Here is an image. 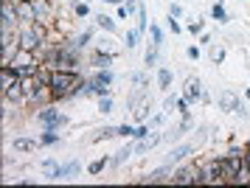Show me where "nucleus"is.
Returning a JSON list of instances; mask_svg holds the SVG:
<instances>
[{
  "instance_id": "obj_48",
  "label": "nucleus",
  "mask_w": 250,
  "mask_h": 188,
  "mask_svg": "<svg viewBox=\"0 0 250 188\" xmlns=\"http://www.w3.org/2000/svg\"><path fill=\"white\" fill-rule=\"evenodd\" d=\"M51 3H57V0H51Z\"/></svg>"
},
{
  "instance_id": "obj_14",
  "label": "nucleus",
  "mask_w": 250,
  "mask_h": 188,
  "mask_svg": "<svg viewBox=\"0 0 250 188\" xmlns=\"http://www.w3.org/2000/svg\"><path fill=\"white\" fill-rule=\"evenodd\" d=\"M40 135L37 138H14L12 141V149L14 152H34V149H40Z\"/></svg>"
},
{
  "instance_id": "obj_5",
  "label": "nucleus",
  "mask_w": 250,
  "mask_h": 188,
  "mask_svg": "<svg viewBox=\"0 0 250 188\" xmlns=\"http://www.w3.org/2000/svg\"><path fill=\"white\" fill-rule=\"evenodd\" d=\"M216 104H219V107H222L225 112H236L239 118H248V110H245V104H242V101H239V96H236V93H230V90L219 93Z\"/></svg>"
},
{
  "instance_id": "obj_15",
  "label": "nucleus",
  "mask_w": 250,
  "mask_h": 188,
  "mask_svg": "<svg viewBox=\"0 0 250 188\" xmlns=\"http://www.w3.org/2000/svg\"><path fill=\"white\" fill-rule=\"evenodd\" d=\"M93 79H96L99 84H107V87H113L115 73H113V67H96V70H93Z\"/></svg>"
},
{
  "instance_id": "obj_30",
  "label": "nucleus",
  "mask_w": 250,
  "mask_h": 188,
  "mask_svg": "<svg viewBox=\"0 0 250 188\" xmlns=\"http://www.w3.org/2000/svg\"><path fill=\"white\" fill-rule=\"evenodd\" d=\"M99 112H102V115H110V112H113V96H102V99H99Z\"/></svg>"
},
{
  "instance_id": "obj_25",
  "label": "nucleus",
  "mask_w": 250,
  "mask_h": 188,
  "mask_svg": "<svg viewBox=\"0 0 250 188\" xmlns=\"http://www.w3.org/2000/svg\"><path fill=\"white\" fill-rule=\"evenodd\" d=\"M236 186H250V146L245 149V166H242V174H239Z\"/></svg>"
},
{
  "instance_id": "obj_7",
  "label": "nucleus",
  "mask_w": 250,
  "mask_h": 188,
  "mask_svg": "<svg viewBox=\"0 0 250 188\" xmlns=\"http://www.w3.org/2000/svg\"><path fill=\"white\" fill-rule=\"evenodd\" d=\"M171 171H174V166L171 163H166V166H160V168H152L149 174H144V177L138 180L141 186H155V183H169L171 180Z\"/></svg>"
},
{
  "instance_id": "obj_31",
  "label": "nucleus",
  "mask_w": 250,
  "mask_h": 188,
  "mask_svg": "<svg viewBox=\"0 0 250 188\" xmlns=\"http://www.w3.org/2000/svg\"><path fill=\"white\" fill-rule=\"evenodd\" d=\"M73 14L84 20V17H90V6H87V3H79V0H73Z\"/></svg>"
},
{
  "instance_id": "obj_44",
  "label": "nucleus",
  "mask_w": 250,
  "mask_h": 188,
  "mask_svg": "<svg viewBox=\"0 0 250 188\" xmlns=\"http://www.w3.org/2000/svg\"><path fill=\"white\" fill-rule=\"evenodd\" d=\"M104 3H110V6H121V0H104Z\"/></svg>"
},
{
  "instance_id": "obj_28",
  "label": "nucleus",
  "mask_w": 250,
  "mask_h": 188,
  "mask_svg": "<svg viewBox=\"0 0 250 188\" xmlns=\"http://www.w3.org/2000/svg\"><path fill=\"white\" fill-rule=\"evenodd\" d=\"M135 20H138V31L141 34H146L149 31V17H146V9H144V6H138V14H135Z\"/></svg>"
},
{
  "instance_id": "obj_23",
  "label": "nucleus",
  "mask_w": 250,
  "mask_h": 188,
  "mask_svg": "<svg viewBox=\"0 0 250 188\" xmlns=\"http://www.w3.org/2000/svg\"><path fill=\"white\" fill-rule=\"evenodd\" d=\"M211 20H216V22H228L230 17H228V11H225V3L222 0H216L214 6H211Z\"/></svg>"
},
{
  "instance_id": "obj_40",
  "label": "nucleus",
  "mask_w": 250,
  "mask_h": 188,
  "mask_svg": "<svg viewBox=\"0 0 250 188\" xmlns=\"http://www.w3.org/2000/svg\"><path fill=\"white\" fill-rule=\"evenodd\" d=\"M169 14L180 20V17H183V6H180V3H171V6H169Z\"/></svg>"
},
{
  "instance_id": "obj_17",
  "label": "nucleus",
  "mask_w": 250,
  "mask_h": 188,
  "mask_svg": "<svg viewBox=\"0 0 250 188\" xmlns=\"http://www.w3.org/2000/svg\"><path fill=\"white\" fill-rule=\"evenodd\" d=\"M93 37H96V28H84L82 34H76V37H70V40H73V45H76L79 51H84V48H87V45L93 42Z\"/></svg>"
},
{
  "instance_id": "obj_45",
  "label": "nucleus",
  "mask_w": 250,
  "mask_h": 188,
  "mask_svg": "<svg viewBox=\"0 0 250 188\" xmlns=\"http://www.w3.org/2000/svg\"><path fill=\"white\" fill-rule=\"evenodd\" d=\"M245 99H248V101H250V87H248V90H245Z\"/></svg>"
},
{
  "instance_id": "obj_42",
  "label": "nucleus",
  "mask_w": 250,
  "mask_h": 188,
  "mask_svg": "<svg viewBox=\"0 0 250 188\" xmlns=\"http://www.w3.org/2000/svg\"><path fill=\"white\" fill-rule=\"evenodd\" d=\"M200 45H211V34H208V31L200 34Z\"/></svg>"
},
{
  "instance_id": "obj_20",
  "label": "nucleus",
  "mask_w": 250,
  "mask_h": 188,
  "mask_svg": "<svg viewBox=\"0 0 250 188\" xmlns=\"http://www.w3.org/2000/svg\"><path fill=\"white\" fill-rule=\"evenodd\" d=\"M96 28H102V31H107V34H118V25H115V20L110 14H99V17H96Z\"/></svg>"
},
{
  "instance_id": "obj_18",
  "label": "nucleus",
  "mask_w": 250,
  "mask_h": 188,
  "mask_svg": "<svg viewBox=\"0 0 250 188\" xmlns=\"http://www.w3.org/2000/svg\"><path fill=\"white\" fill-rule=\"evenodd\" d=\"M110 163H113V157H96L93 163H87V174H90V177H99Z\"/></svg>"
},
{
  "instance_id": "obj_6",
  "label": "nucleus",
  "mask_w": 250,
  "mask_h": 188,
  "mask_svg": "<svg viewBox=\"0 0 250 188\" xmlns=\"http://www.w3.org/2000/svg\"><path fill=\"white\" fill-rule=\"evenodd\" d=\"M197 174H200V166H183L171 171L169 186H194L197 183Z\"/></svg>"
},
{
  "instance_id": "obj_12",
  "label": "nucleus",
  "mask_w": 250,
  "mask_h": 188,
  "mask_svg": "<svg viewBox=\"0 0 250 188\" xmlns=\"http://www.w3.org/2000/svg\"><path fill=\"white\" fill-rule=\"evenodd\" d=\"M183 96H186V99L191 101V104H197V101H203V82H200V79L194 76V79H188V82H186V90H183Z\"/></svg>"
},
{
  "instance_id": "obj_22",
  "label": "nucleus",
  "mask_w": 250,
  "mask_h": 188,
  "mask_svg": "<svg viewBox=\"0 0 250 188\" xmlns=\"http://www.w3.org/2000/svg\"><path fill=\"white\" fill-rule=\"evenodd\" d=\"M110 138H115V126H102V129H96L90 135L93 144H102V141H110Z\"/></svg>"
},
{
  "instance_id": "obj_43",
  "label": "nucleus",
  "mask_w": 250,
  "mask_h": 188,
  "mask_svg": "<svg viewBox=\"0 0 250 188\" xmlns=\"http://www.w3.org/2000/svg\"><path fill=\"white\" fill-rule=\"evenodd\" d=\"M54 166H59L54 157H48V160H42V168H54Z\"/></svg>"
},
{
  "instance_id": "obj_21",
  "label": "nucleus",
  "mask_w": 250,
  "mask_h": 188,
  "mask_svg": "<svg viewBox=\"0 0 250 188\" xmlns=\"http://www.w3.org/2000/svg\"><path fill=\"white\" fill-rule=\"evenodd\" d=\"M40 144H42V146H57V144H62L59 129H42V132H40Z\"/></svg>"
},
{
  "instance_id": "obj_38",
  "label": "nucleus",
  "mask_w": 250,
  "mask_h": 188,
  "mask_svg": "<svg viewBox=\"0 0 250 188\" xmlns=\"http://www.w3.org/2000/svg\"><path fill=\"white\" fill-rule=\"evenodd\" d=\"M186 54H188L191 62H197V59H200V45H188V48H186Z\"/></svg>"
},
{
  "instance_id": "obj_36",
  "label": "nucleus",
  "mask_w": 250,
  "mask_h": 188,
  "mask_svg": "<svg viewBox=\"0 0 250 188\" xmlns=\"http://www.w3.org/2000/svg\"><path fill=\"white\" fill-rule=\"evenodd\" d=\"M211 62H214V65H222V62H225V48H214V51H211Z\"/></svg>"
},
{
  "instance_id": "obj_16",
  "label": "nucleus",
  "mask_w": 250,
  "mask_h": 188,
  "mask_svg": "<svg viewBox=\"0 0 250 188\" xmlns=\"http://www.w3.org/2000/svg\"><path fill=\"white\" fill-rule=\"evenodd\" d=\"M132 155H135V144H126L124 149H118V152L113 155V163H110V166H124Z\"/></svg>"
},
{
  "instance_id": "obj_3",
  "label": "nucleus",
  "mask_w": 250,
  "mask_h": 188,
  "mask_svg": "<svg viewBox=\"0 0 250 188\" xmlns=\"http://www.w3.org/2000/svg\"><path fill=\"white\" fill-rule=\"evenodd\" d=\"M197 186H225L222 180V166H219V157L208 160L200 166V177H197Z\"/></svg>"
},
{
  "instance_id": "obj_24",
  "label": "nucleus",
  "mask_w": 250,
  "mask_h": 188,
  "mask_svg": "<svg viewBox=\"0 0 250 188\" xmlns=\"http://www.w3.org/2000/svg\"><path fill=\"white\" fill-rule=\"evenodd\" d=\"M141 37H144V34L138 31V28H129V31L124 34V45H126V51L138 48V45H141Z\"/></svg>"
},
{
  "instance_id": "obj_32",
  "label": "nucleus",
  "mask_w": 250,
  "mask_h": 188,
  "mask_svg": "<svg viewBox=\"0 0 250 188\" xmlns=\"http://www.w3.org/2000/svg\"><path fill=\"white\" fill-rule=\"evenodd\" d=\"M186 31L191 34V37H200V34L205 31V22H203V20H191L188 25H186Z\"/></svg>"
},
{
  "instance_id": "obj_4",
  "label": "nucleus",
  "mask_w": 250,
  "mask_h": 188,
  "mask_svg": "<svg viewBox=\"0 0 250 188\" xmlns=\"http://www.w3.org/2000/svg\"><path fill=\"white\" fill-rule=\"evenodd\" d=\"M79 160H68V163H62V166H54L48 168L45 180H51V183H62V180H70L73 174H79Z\"/></svg>"
},
{
  "instance_id": "obj_9",
  "label": "nucleus",
  "mask_w": 250,
  "mask_h": 188,
  "mask_svg": "<svg viewBox=\"0 0 250 188\" xmlns=\"http://www.w3.org/2000/svg\"><path fill=\"white\" fill-rule=\"evenodd\" d=\"M115 51H104V48H96L90 54V67H113L115 62Z\"/></svg>"
},
{
  "instance_id": "obj_19",
  "label": "nucleus",
  "mask_w": 250,
  "mask_h": 188,
  "mask_svg": "<svg viewBox=\"0 0 250 188\" xmlns=\"http://www.w3.org/2000/svg\"><path fill=\"white\" fill-rule=\"evenodd\" d=\"M158 62H160V48L149 42V48L144 51V65H146V67H160Z\"/></svg>"
},
{
  "instance_id": "obj_39",
  "label": "nucleus",
  "mask_w": 250,
  "mask_h": 188,
  "mask_svg": "<svg viewBox=\"0 0 250 188\" xmlns=\"http://www.w3.org/2000/svg\"><path fill=\"white\" fill-rule=\"evenodd\" d=\"M174 107H177V96H169V99L163 101V112H171Z\"/></svg>"
},
{
  "instance_id": "obj_34",
  "label": "nucleus",
  "mask_w": 250,
  "mask_h": 188,
  "mask_svg": "<svg viewBox=\"0 0 250 188\" xmlns=\"http://www.w3.org/2000/svg\"><path fill=\"white\" fill-rule=\"evenodd\" d=\"M188 107H191V101L186 99V96H177V112H180V115H191Z\"/></svg>"
},
{
  "instance_id": "obj_8",
  "label": "nucleus",
  "mask_w": 250,
  "mask_h": 188,
  "mask_svg": "<svg viewBox=\"0 0 250 188\" xmlns=\"http://www.w3.org/2000/svg\"><path fill=\"white\" fill-rule=\"evenodd\" d=\"M0 14H3V31H14L20 25V14H17V6L14 3H3Z\"/></svg>"
},
{
  "instance_id": "obj_37",
  "label": "nucleus",
  "mask_w": 250,
  "mask_h": 188,
  "mask_svg": "<svg viewBox=\"0 0 250 188\" xmlns=\"http://www.w3.org/2000/svg\"><path fill=\"white\" fill-rule=\"evenodd\" d=\"M163 121H166V112H158V115H152V118H149V126H152V129H158Z\"/></svg>"
},
{
  "instance_id": "obj_47",
  "label": "nucleus",
  "mask_w": 250,
  "mask_h": 188,
  "mask_svg": "<svg viewBox=\"0 0 250 188\" xmlns=\"http://www.w3.org/2000/svg\"><path fill=\"white\" fill-rule=\"evenodd\" d=\"M31 3H40V0H31Z\"/></svg>"
},
{
  "instance_id": "obj_10",
  "label": "nucleus",
  "mask_w": 250,
  "mask_h": 188,
  "mask_svg": "<svg viewBox=\"0 0 250 188\" xmlns=\"http://www.w3.org/2000/svg\"><path fill=\"white\" fill-rule=\"evenodd\" d=\"M3 101H9V104H14V107L25 104L23 84H20V82H14V84H9V87H3Z\"/></svg>"
},
{
  "instance_id": "obj_26",
  "label": "nucleus",
  "mask_w": 250,
  "mask_h": 188,
  "mask_svg": "<svg viewBox=\"0 0 250 188\" xmlns=\"http://www.w3.org/2000/svg\"><path fill=\"white\" fill-rule=\"evenodd\" d=\"M149 40H152V45H158V48H163V40H166V34H163V28L160 25H149Z\"/></svg>"
},
{
  "instance_id": "obj_27",
  "label": "nucleus",
  "mask_w": 250,
  "mask_h": 188,
  "mask_svg": "<svg viewBox=\"0 0 250 188\" xmlns=\"http://www.w3.org/2000/svg\"><path fill=\"white\" fill-rule=\"evenodd\" d=\"M158 87L160 90H169L171 87V70H169V67H158Z\"/></svg>"
},
{
  "instance_id": "obj_2",
  "label": "nucleus",
  "mask_w": 250,
  "mask_h": 188,
  "mask_svg": "<svg viewBox=\"0 0 250 188\" xmlns=\"http://www.w3.org/2000/svg\"><path fill=\"white\" fill-rule=\"evenodd\" d=\"M37 124L42 126V129H62V126H68V115L62 110H57V104H45V107H40V112L34 115Z\"/></svg>"
},
{
  "instance_id": "obj_29",
  "label": "nucleus",
  "mask_w": 250,
  "mask_h": 188,
  "mask_svg": "<svg viewBox=\"0 0 250 188\" xmlns=\"http://www.w3.org/2000/svg\"><path fill=\"white\" fill-rule=\"evenodd\" d=\"M152 135V126L149 124H135V132H132V141H144Z\"/></svg>"
},
{
  "instance_id": "obj_35",
  "label": "nucleus",
  "mask_w": 250,
  "mask_h": 188,
  "mask_svg": "<svg viewBox=\"0 0 250 188\" xmlns=\"http://www.w3.org/2000/svg\"><path fill=\"white\" fill-rule=\"evenodd\" d=\"M166 25H169V31H171V34H183V25L177 22V17H171V14L166 17Z\"/></svg>"
},
{
  "instance_id": "obj_41",
  "label": "nucleus",
  "mask_w": 250,
  "mask_h": 188,
  "mask_svg": "<svg viewBox=\"0 0 250 188\" xmlns=\"http://www.w3.org/2000/svg\"><path fill=\"white\" fill-rule=\"evenodd\" d=\"M129 82H132V84H144V82H146V76H144V73H132V76H129Z\"/></svg>"
},
{
  "instance_id": "obj_33",
  "label": "nucleus",
  "mask_w": 250,
  "mask_h": 188,
  "mask_svg": "<svg viewBox=\"0 0 250 188\" xmlns=\"http://www.w3.org/2000/svg\"><path fill=\"white\" fill-rule=\"evenodd\" d=\"M132 132H135L132 124H121V126H115V138H132Z\"/></svg>"
},
{
  "instance_id": "obj_1",
  "label": "nucleus",
  "mask_w": 250,
  "mask_h": 188,
  "mask_svg": "<svg viewBox=\"0 0 250 188\" xmlns=\"http://www.w3.org/2000/svg\"><path fill=\"white\" fill-rule=\"evenodd\" d=\"M82 70H54L51 73V82H48V87H51V101L59 104V101H70L73 99V87L82 82Z\"/></svg>"
},
{
  "instance_id": "obj_46",
  "label": "nucleus",
  "mask_w": 250,
  "mask_h": 188,
  "mask_svg": "<svg viewBox=\"0 0 250 188\" xmlns=\"http://www.w3.org/2000/svg\"><path fill=\"white\" fill-rule=\"evenodd\" d=\"M245 146H250V138H248V144H245Z\"/></svg>"
},
{
  "instance_id": "obj_11",
  "label": "nucleus",
  "mask_w": 250,
  "mask_h": 188,
  "mask_svg": "<svg viewBox=\"0 0 250 188\" xmlns=\"http://www.w3.org/2000/svg\"><path fill=\"white\" fill-rule=\"evenodd\" d=\"M17 6V14H20V22H37V3H31V0H17L14 3Z\"/></svg>"
},
{
  "instance_id": "obj_13",
  "label": "nucleus",
  "mask_w": 250,
  "mask_h": 188,
  "mask_svg": "<svg viewBox=\"0 0 250 188\" xmlns=\"http://www.w3.org/2000/svg\"><path fill=\"white\" fill-rule=\"evenodd\" d=\"M188 155H194V144H180V146H174V149L169 152V160H166V163H171V166H180Z\"/></svg>"
}]
</instances>
